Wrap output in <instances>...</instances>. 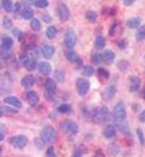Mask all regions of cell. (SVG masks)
<instances>
[{
  "mask_svg": "<svg viewBox=\"0 0 145 157\" xmlns=\"http://www.w3.org/2000/svg\"><path fill=\"white\" fill-rule=\"evenodd\" d=\"M113 116H114L115 123H117V122H124L126 116H127V113H126V108H124V104L122 101H119V103L115 105Z\"/></svg>",
  "mask_w": 145,
  "mask_h": 157,
  "instance_id": "1",
  "label": "cell"
},
{
  "mask_svg": "<svg viewBox=\"0 0 145 157\" xmlns=\"http://www.w3.org/2000/svg\"><path fill=\"white\" fill-rule=\"evenodd\" d=\"M40 138H41L45 143L52 144V143H55V141L57 140V133H56V131H55L52 127L47 126V127H45L41 131Z\"/></svg>",
  "mask_w": 145,
  "mask_h": 157,
  "instance_id": "2",
  "label": "cell"
},
{
  "mask_svg": "<svg viewBox=\"0 0 145 157\" xmlns=\"http://www.w3.org/2000/svg\"><path fill=\"white\" fill-rule=\"evenodd\" d=\"M61 129L67 134L74 136V134H76L79 132V126H78V123H75L71 120H65L61 123Z\"/></svg>",
  "mask_w": 145,
  "mask_h": 157,
  "instance_id": "3",
  "label": "cell"
},
{
  "mask_svg": "<svg viewBox=\"0 0 145 157\" xmlns=\"http://www.w3.org/2000/svg\"><path fill=\"white\" fill-rule=\"evenodd\" d=\"M76 40H78V36H76V33L74 32V29H71V28L65 29V32H64V46L67 48H73L74 45L76 44Z\"/></svg>",
  "mask_w": 145,
  "mask_h": 157,
  "instance_id": "4",
  "label": "cell"
},
{
  "mask_svg": "<svg viewBox=\"0 0 145 157\" xmlns=\"http://www.w3.org/2000/svg\"><path fill=\"white\" fill-rule=\"evenodd\" d=\"M108 118H109V110H108V108H105V106L99 108V109L96 110L94 114L92 115V120H93L96 123H103Z\"/></svg>",
  "mask_w": 145,
  "mask_h": 157,
  "instance_id": "5",
  "label": "cell"
},
{
  "mask_svg": "<svg viewBox=\"0 0 145 157\" xmlns=\"http://www.w3.org/2000/svg\"><path fill=\"white\" fill-rule=\"evenodd\" d=\"M76 91L80 96L87 94V92L90 91V81L87 78H78L76 80Z\"/></svg>",
  "mask_w": 145,
  "mask_h": 157,
  "instance_id": "6",
  "label": "cell"
},
{
  "mask_svg": "<svg viewBox=\"0 0 145 157\" xmlns=\"http://www.w3.org/2000/svg\"><path fill=\"white\" fill-rule=\"evenodd\" d=\"M27 143H28V138L25 136H17V137H12L10 139V144L15 149H24Z\"/></svg>",
  "mask_w": 145,
  "mask_h": 157,
  "instance_id": "7",
  "label": "cell"
},
{
  "mask_svg": "<svg viewBox=\"0 0 145 157\" xmlns=\"http://www.w3.org/2000/svg\"><path fill=\"white\" fill-rule=\"evenodd\" d=\"M57 13H58L61 21H63V22H64V21H68L69 17H70L69 9H68L67 5L63 4V2H58V5H57Z\"/></svg>",
  "mask_w": 145,
  "mask_h": 157,
  "instance_id": "8",
  "label": "cell"
},
{
  "mask_svg": "<svg viewBox=\"0 0 145 157\" xmlns=\"http://www.w3.org/2000/svg\"><path fill=\"white\" fill-rule=\"evenodd\" d=\"M38 69H39V73L41 75H45V76L50 75L51 71H52V67H51V64L48 62H41V63H39Z\"/></svg>",
  "mask_w": 145,
  "mask_h": 157,
  "instance_id": "9",
  "label": "cell"
},
{
  "mask_svg": "<svg viewBox=\"0 0 145 157\" xmlns=\"http://www.w3.org/2000/svg\"><path fill=\"white\" fill-rule=\"evenodd\" d=\"M45 90H46V92H47L48 94L53 96V94L56 93V91H57V85H56V82H55L52 78H47V80L45 81Z\"/></svg>",
  "mask_w": 145,
  "mask_h": 157,
  "instance_id": "10",
  "label": "cell"
},
{
  "mask_svg": "<svg viewBox=\"0 0 145 157\" xmlns=\"http://www.w3.org/2000/svg\"><path fill=\"white\" fill-rule=\"evenodd\" d=\"M40 52H41V55L45 57V58H51V57H53V55H55V47L53 46H51V45H42L41 48H40Z\"/></svg>",
  "mask_w": 145,
  "mask_h": 157,
  "instance_id": "11",
  "label": "cell"
},
{
  "mask_svg": "<svg viewBox=\"0 0 145 157\" xmlns=\"http://www.w3.org/2000/svg\"><path fill=\"white\" fill-rule=\"evenodd\" d=\"M101 58L103 59V62L105 64H108V65L109 64H113L114 60H115V53L111 50H106V51H104L103 53H102Z\"/></svg>",
  "mask_w": 145,
  "mask_h": 157,
  "instance_id": "12",
  "label": "cell"
},
{
  "mask_svg": "<svg viewBox=\"0 0 145 157\" xmlns=\"http://www.w3.org/2000/svg\"><path fill=\"white\" fill-rule=\"evenodd\" d=\"M103 136L106 139H111V138H114L116 136V126L115 124H108L105 128H104L103 131Z\"/></svg>",
  "mask_w": 145,
  "mask_h": 157,
  "instance_id": "13",
  "label": "cell"
},
{
  "mask_svg": "<svg viewBox=\"0 0 145 157\" xmlns=\"http://www.w3.org/2000/svg\"><path fill=\"white\" fill-rule=\"evenodd\" d=\"M140 87V78L138 76H131L129 78V91L131 92H137L138 88Z\"/></svg>",
  "mask_w": 145,
  "mask_h": 157,
  "instance_id": "14",
  "label": "cell"
},
{
  "mask_svg": "<svg viewBox=\"0 0 145 157\" xmlns=\"http://www.w3.org/2000/svg\"><path fill=\"white\" fill-rule=\"evenodd\" d=\"M27 100H28L29 105L35 106V105L39 103V96H38L36 92H34V91H29V92L27 93Z\"/></svg>",
  "mask_w": 145,
  "mask_h": 157,
  "instance_id": "15",
  "label": "cell"
},
{
  "mask_svg": "<svg viewBox=\"0 0 145 157\" xmlns=\"http://www.w3.org/2000/svg\"><path fill=\"white\" fill-rule=\"evenodd\" d=\"M34 82H35V78H34V76H32V75H25L21 80L22 87H24V88H30L34 85Z\"/></svg>",
  "mask_w": 145,
  "mask_h": 157,
  "instance_id": "16",
  "label": "cell"
},
{
  "mask_svg": "<svg viewBox=\"0 0 145 157\" xmlns=\"http://www.w3.org/2000/svg\"><path fill=\"white\" fill-rule=\"evenodd\" d=\"M115 126L117 127V129L124 134V137L131 138V129H129V127L126 123H124V122H117V123H115Z\"/></svg>",
  "mask_w": 145,
  "mask_h": 157,
  "instance_id": "17",
  "label": "cell"
},
{
  "mask_svg": "<svg viewBox=\"0 0 145 157\" xmlns=\"http://www.w3.org/2000/svg\"><path fill=\"white\" fill-rule=\"evenodd\" d=\"M4 101H5L6 104H10V105L15 106V108H21V106H22L21 100H20L18 98H16V97H12V96L6 97V98L4 99Z\"/></svg>",
  "mask_w": 145,
  "mask_h": 157,
  "instance_id": "18",
  "label": "cell"
},
{
  "mask_svg": "<svg viewBox=\"0 0 145 157\" xmlns=\"http://www.w3.org/2000/svg\"><path fill=\"white\" fill-rule=\"evenodd\" d=\"M115 93H116V90H115L114 86H109V87H106L103 91V96L105 97V99H108V100L114 98Z\"/></svg>",
  "mask_w": 145,
  "mask_h": 157,
  "instance_id": "19",
  "label": "cell"
},
{
  "mask_svg": "<svg viewBox=\"0 0 145 157\" xmlns=\"http://www.w3.org/2000/svg\"><path fill=\"white\" fill-rule=\"evenodd\" d=\"M65 57H67V59H68L69 62H71V63L74 64V62L79 58V55H78V53H76L74 50L68 48V50L65 51Z\"/></svg>",
  "mask_w": 145,
  "mask_h": 157,
  "instance_id": "20",
  "label": "cell"
},
{
  "mask_svg": "<svg viewBox=\"0 0 145 157\" xmlns=\"http://www.w3.org/2000/svg\"><path fill=\"white\" fill-rule=\"evenodd\" d=\"M106 150H108V154L111 156H116L120 154V146H117L116 144H109Z\"/></svg>",
  "mask_w": 145,
  "mask_h": 157,
  "instance_id": "21",
  "label": "cell"
},
{
  "mask_svg": "<svg viewBox=\"0 0 145 157\" xmlns=\"http://www.w3.org/2000/svg\"><path fill=\"white\" fill-rule=\"evenodd\" d=\"M105 45H106V41L104 39L103 36H98L97 39L94 40V47L97 48V50H102L105 47Z\"/></svg>",
  "mask_w": 145,
  "mask_h": 157,
  "instance_id": "22",
  "label": "cell"
},
{
  "mask_svg": "<svg viewBox=\"0 0 145 157\" xmlns=\"http://www.w3.org/2000/svg\"><path fill=\"white\" fill-rule=\"evenodd\" d=\"M12 55V51L11 48H7V47H2L1 46V50H0V57L2 59H9Z\"/></svg>",
  "mask_w": 145,
  "mask_h": 157,
  "instance_id": "23",
  "label": "cell"
},
{
  "mask_svg": "<svg viewBox=\"0 0 145 157\" xmlns=\"http://www.w3.org/2000/svg\"><path fill=\"white\" fill-rule=\"evenodd\" d=\"M46 36H47L48 39H53V38H56V36H57V28L53 27V25L48 27L47 30H46Z\"/></svg>",
  "mask_w": 145,
  "mask_h": 157,
  "instance_id": "24",
  "label": "cell"
},
{
  "mask_svg": "<svg viewBox=\"0 0 145 157\" xmlns=\"http://www.w3.org/2000/svg\"><path fill=\"white\" fill-rule=\"evenodd\" d=\"M30 28L34 30V32H39L41 29V23L38 18H32L30 21Z\"/></svg>",
  "mask_w": 145,
  "mask_h": 157,
  "instance_id": "25",
  "label": "cell"
},
{
  "mask_svg": "<svg viewBox=\"0 0 145 157\" xmlns=\"http://www.w3.org/2000/svg\"><path fill=\"white\" fill-rule=\"evenodd\" d=\"M21 16L23 18H27V20H32L33 18V11L28 7H24L21 10Z\"/></svg>",
  "mask_w": 145,
  "mask_h": 157,
  "instance_id": "26",
  "label": "cell"
},
{
  "mask_svg": "<svg viewBox=\"0 0 145 157\" xmlns=\"http://www.w3.org/2000/svg\"><path fill=\"white\" fill-rule=\"evenodd\" d=\"M24 65H25L27 70L32 71V70H34V69L36 68V59H35V58H29V59H28V62H27Z\"/></svg>",
  "mask_w": 145,
  "mask_h": 157,
  "instance_id": "27",
  "label": "cell"
},
{
  "mask_svg": "<svg viewBox=\"0 0 145 157\" xmlns=\"http://www.w3.org/2000/svg\"><path fill=\"white\" fill-rule=\"evenodd\" d=\"M140 25V20L139 18H131L127 21V27L128 28H139Z\"/></svg>",
  "mask_w": 145,
  "mask_h": 157,
  "instance_id": "28",
  "label": "cell"
},
{
  "mask_svg": "<svg viewBox=\"0 0 145 157\" xmlns=\"http://www.w3.org/2000/svg\"><path fill=\"white\" fill-rule=\"evenodd\" d=\"M1 5H2V7L5 9L6 12H11L12 9H13V4H12L11 0H2V1H1Z\"/></svg>",
  "mask_w": 145,
  "mask_h": 157,
  "instance_id": "29",
  "label": "cell"
},
{
  "mask_svg": "<svg viewBox=\"0 0 145 157\" xmlns=\"http://www.w3.org/2000/svg\"><path fill=\"white\" fill-rule=\"evenodd\" d=\"M135 38L138 41H143L145 40V24L144 25H142L139 29H138V32H137V34H135Z\"/></svg>",
  "mask_w": 145,
  "mask_h": 157,
  "instance_id": "30",
  "label": "cell"
},
{
  "mask_svg": "<svg viewBox=\"0 0 145 157\" xmlns=\"http://www.w3.org/2000/svg\"><path fill=\"white\" fill-rule=\"evenodd\" d=\"M97 17H98V15L94 12V11H87L86 12V20L88 21V22H91V23H93V22H96L97 21Z\"/></svg>",
  "mask_w": 145,
  "mask_h": 157,
  "instance_id": "31",
  "label": "cell"
},
{
  "mask_svg": "<svg viewBox=\"0 0 145 157\" xmlns=\"http://www.w3.org/2000/svg\"><path fill=\"white\" fill-rule=\"evenodd\" d=\"M12 45H13V40L11 39V38H9V36L2 38V41H1V46H2V47L11 48V47H12Z\"/></svg>",
  "mask_w": 145,
  "mask_h": 157,
  "instance_id": "32",
  "label": "cell"
},
{
  "mask_svg": "<svg viewBox=\"0 0 145 157\" xmlns=\"http://www.w3.org/2000/svg\"><path fill=\"white\" fill-rule=\"evenodd\" d=\"M58 111L62 114H70L71 113V106L69 104H62L58 106Z\"/></svg>",
  "mask_w": 145,
  "mask_h": 157,
  "instance_id": "33",
  "label": "cell"
},
{
  "mask_svg": "<svg viewBox=\"0 0 145 157\" xmlns=\"http://www.w3.org/2000/svg\"><path fill=\"white\" fill-rule=\"evenodd\" d=\"M82 74L85 75V76H92V75L94 74V69H93V67H91V65H86V67H83Z\"/></svg>",
  "mask_w": 145,
  "mask_h": 157,
  "instance_id": "34",
  "label": "cell"
},
{
  "mask_svg": "<svg viewBox=\"0 0 145 157\" xmlns=\"http://www.w3.org/2000/svg\"><path fill=\"white\" fill-rule=\"evenodd\" d=\"M98 76L106 80V78H110V74H109V71H108L106 69H104V68H99V69H98Z\"/></svg>",
  "mask_w": 145,
  "mask_h": 157,
  "instance_id": "35",
  "label": "cell"
},
{
  "mask_svg": "<svg viewBox=\"0 0 145 157\" xmlns=\"http://www.w3.org/2000/svg\"><path fill=\"white\" fill-rule=\"evenodd\" d=\"M34 5H35L36 7H39V9H45V7L48 6V1H47V0H36V1L34 2Z\"/></svg>",
  "mask_w": 145,
  "mask_h": 157,
  "instance_id": "36",
  "label": "cell"
},
{
  "mask_svg": "<svg viewBox=\"0 0 145 157\" xmlns=\"http://www.w3.org/2000/svg\"><path fill=\"white\" fill-rule=\"evenodd\" d=\"M55 78L57 81H59V82H62L64 78H65V74H64V71L63 70H57L56 73H55Z\"/></svg>",
  "mask_w": 145,
  "mask_h": 157,
  "instance_id": "37",
  "label": "cell"
},
{
  "mask_svg": "<svg viewBox=\"0 0 145 157\" xmlns=\"http://www.w3.org/2000/svg\"><path fill=\"white\" fill-rule=\"evenodd\" d=\"M137 136H138V139H139V141H140V144H142V145H145L144 133H143V131H142L140 128H138V129H137Z\"/></svg>",
  "mask_w": 145,
  "mask_h": 157,
  "instance_id": "38",
  "label": "cell"
},
{
  "mask_svg": "<svg viewBox=\"0 0 145 157\" xmlns=\"http://www.w3.org/2000/svg\"><path fill=\"white\" fill-rule=\"evenodd\" d=\"M101 55H98V53H93L92 56H91V60H92V63L93 64H99V62H101Z\"/></svg>",
  "mask_w": 145,
  "mask_h": 157,
  "instance_id": "39",
  "label": "cell"
},
{
  "mask_svg": "<svg viewBox=\"0 0 145 157\" xmlns=\"http://www.w3.org/2000/svg\"><path fill=\"white\" fill-rule=\"evenodd\" d=\"M74 65H75L76 69H82V59L79 57V58L74 62Z\"/></svg>",
  "mask_w": 145,
  "mask_h": 157,
  "instance_id": "40",
  "label": "cell"
},
{
  "mask_svg": "<svg viewBox=\"0 0 145 157\" xmlns=\"http://www.w3.org/2000/svg\"><path fill=\"white\" fill-rule=\"evenodd\" d=\"M2 25H4V28H11V25H12V22H11V20H10V18H4Z\"/></svg>",
  "mask_w": 145,
  "mask_h": 157,
  "instance_id": "41",
  "label": "cell"
},
{
  "mask_svg": "<svg viewBox=\"0 0 145 157\" xmlns=\"http://www.w3.org/2000/svg\"><path fill=\"white\" fill-rule=\"evenodd\" d=\"M46 156H47V157H56V152H55L53 147H48V149H47Z\"/></svg>",
  "mask_w": 145,
  "mask_h": 157,
  "instance_id": "42",
  "label": "cell"
},
{
  "mask_svg": "<svg viewBox=\"0 0 145 157\" xmlns=\"http://www.w3.org/2000/svg\"><path fill=\"white\" fill-rule=\"evenodd\" d=\"M28 59H29V57H28L27 55H21V56H20V63L24 65V64L28 62Z\"/></svg>",
  "mask_w": 145,
  "mask_h": 157,
  "instance_id": "43",
  "label": "cell"
},
{
  "mask_svg": "<svg viewBox=\"0 0 145 157\" xmlns=\"http://www.w3.org/2000/svg\"><path fill=\"white\" fill-rule=\"evenodd\" d=\"M127 67H128V63L127 62H120L119 63V68H120V70H126L127 69Z\"/></svg>",
  "mask_w": 145,
  "mask_h": 157,
  "instance_id": "44",
  "label": "cell"
},
{
  "mask_svg": "<svg viewBox=\"0 0 145 157\" xmlns=\"http://www.w3.org/2000/svg\"><path fill=\"white\" fill-rule=\"evenodd\" d=\"M34 143L38 145V147H39V149H41L42 145H44V143H45V141L42 140L41 138H38V139H35V140H34Z\"/></svg>",
  "mask_w": 145,
  "mask_h": 157,
  "instance_id": "45",
  "label": "cell"
},
{
  "mask_svg": "<svg viewBox=\"0 0 145 157\" xmlns=\"http://www.w3.org/2000/svg\"><path fill=\"white\" fill-rule=\"evenodd\" d=\"M116 25H117V22H114V24L110 27V30H109V34H110V35H114V34H115V28H116Z\"/></svg>",
  "mask_w": 145,
  "mask_h": 157,
  "instance_id": "46",
  "label": "cell"
},
{
  "mask_svg": "<svg viewBox=\"0 0 145 157\" xmlns=\"http://www.w3.org/2000/svg\"><path fill=\"white\" fill-rule=\"evenodd\" d=\"M4 111H5V114H17V110H15V109H10V108H5L4 109Z\"/></svg>",
  "mask_w": 145,
  "mask_h": 157,
  "instance_id": "47",
  "label": "cell"
},
{
  "mask_svg": "<svg viewBox=\"0 0 145 157\" xmlns=\"http://www.w3.org/2000/svg\"><path fill=\"white\" fill-rule=\"evenodd\" d=\"M71 157H82V152H81V150H75V151L73 152V156Z\"/></svg>",
  "mask_w": 145,
  "mask_h": 157,
  "instance_id": "48",
  "label": "cell"
},
{
  "mask_svg": "<svg viewBox=\"0 0 145 157\" xmlns=\"http://www.w3.org/2000/svg\"><path fill=\"white\" fill-rule=\"evenodd\" d=\"M134 1H135V0H124V5H126V6H131V5L134 4Z\"/></svg>",
  "mask_w": 145,
  "mask_h": 157,
  "instance_id": "49",
  "label": "cell"
},
{
  "mask_svg": "<svg viewBox=\"0 0 145 157\" xmlns=\"http://www.w3.org/2000/svg\"><path fill=\"white\" fill-rule=\"evenodd\" d=\"M139 120H140V122H145V110H143V111L140 113V115H139Z\"/></svg>",
  "mask_w": 145,
  "mask_h": 157,
  "instance_id": "50",
  "label": "cell"
},
{
  "mask_svg": "<svg viewBox=\"0 0 145 157\" xmlns=\"http://www.w3.org/2000/svg\"><path fill=\"white\" fill-rule=\"evenodd\" d=\"M42 20L48 23V22H51V17H50L48 15H46V13H45V15H42Z\"/></svg>",
  "mask_w": 145,
  "mask_h": 157,
  "instance_id": "51",
  "label": "cell"
},
{
  "mask_svg": "<svg viewBox=\"0 0 145 157\" xmlns=\"http://www.w3.org/2000/svg\"><path fill=\"white\" fill-rule=\"evenodd\" d=\"M117 45H119V47H120L121 50H124V47H126V42H124V41H121V42H119Z\"/></svg>",
  "mask_w": 145,
  "mask_h": 157,
  "instance_id": "52",
  "label": "cell"
},
{
  "mask_svg": "<svg viewBox=\"0 0 145 157\" xmlns=\"http://www.w3.org/2000/svg\"><path fill=\"white\" fill-rule=\"evenodd\" d=\"M96 157H103L102 150H97V151H96Z\"/></svg>",
  "mask_w": 145,
  "mask_h": 157,
  "instance_id": "53",
  "label": "cell"
},
{
  "mask_svg": "<svg viewBox=\"0 0 145 157\" xmlns=\"http://www.w3.org/2000/svg\"><path fill=\"white\" fill-rule=\"evenodd\" d=\"M110 15H115L116 13V9L115 7H113V9H110V12H109Z\"/></svg>",
  "mask_w": 145,
  "mask_h": 157,
  "instance_id": "54",
  "label": "cell"
},
{
  "mask_svg": "<svg viewBox=\"0 0 145 157\" xmlns=\"http://www.w3.org/2000/svg\"><path fill=\"white\" fill-rule=\"evenodd\" d=\"M143 98L145 99V87L143 88Z\"/></svg>",
  "mask_w": 145,
  "mask_h": 157,
  "instance_id": "55",
  "label": "cell"
},
{
  "mask_svg": "<svg viewBox=\"0 0 145 157\" xmlns=\"http://www.w3.org/2000/svg\"><path fill=\"white\" fill-rule=\"evenodd\" d=\"M2 139H4V136H2V134H1V133H0V141H1V140H2Z\"/></svg>",
  "mask_w": 145,
  "mask_h": 157,
  "instance_id": "56",
  "label": "cell"
},
{
  "mask_svg": "<svg viewBox=\"0 0 145 157\" xmlns=\"http://www.w3.org/2000/svg\"><path fill=\"white\" fill-rule=\"evenodd\" d=\"M2 116V110H1V108H0V117Z\"/></svg>",
  "mask_w": 145,
  "mask_h": 157,
  "instance_id": "57",
  "label": "cell"
},
{
  "mask_svg": "<svg viewBox=\"0 0 145 157\" xmlns=\"http://www.w3.org/2000/svg\"><path fill=\"white\" fill-rule=\"evenodd\" d=\"M1 58V57H0ZM1 67H2V64H1V59H0V69H1Z\"/></svg>",
  "mask_w": 145,
  "mask_h": 157,
  "instance_id": "58",
  "label": "cell"
},
{
  "mask_svg": "<svg viewBox=\"0 0 145 157\" xmlns=\"http://www.w3.org/2000/svg\"><path fill=\"white\" fill-rule=\"evenodd\" d=\"M0 154H1V147H0Z\"/></svg>",
  "mask_w": 145,
  "mask_h": 157,
  "instance_id": "59",
  "label": "cell"
},
{
  "mask_svg": "<svg viewBox=\"0 0 145 157\" xmlns=\"http://www.w3.org/2000/svg\"><path fill=\"white\" fill-rule=\"evenodd\" d=\"M144 58H145V56H144Z\"/></svg>",
  "mask_w": 145,
  "mask_h": 157,
  "instance_id": "60",
  "label": "cell"
}]
</instances>
